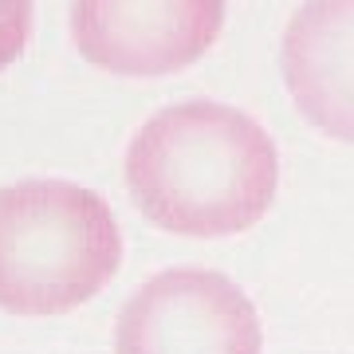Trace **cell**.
Here are the masks:
<instances>
[{"instance_id": "6da1fadb", "label": "cell", "mask_w": 354, "mask_h": 354, "mask_svg": "<svg viewBox=\"0 0 354 354\" xmlns=\"http://www.w3.org/2000/svg\"><path fill=\"white\" fill-rule=\"evenodd\" d=\"M122 181L153 228L221 241L268 216L279 189V150L241 106L185 99L162 106L134 130Z\"/></svg>"}, {"instance_id": "7a4b0ae2", "label": "cell", "mask_w": 354, "mask_h": 354, "mask_svg": "<svg viewBox=\"0 0 354 354\" xmlns=\"http://www.w3.org/2000/svg\"><path fill=\"white\" fill-rule=\"evenodd\" d=\"M122 264L106 197L64 177L0 185V311L51 319L91 304Z\"/></svg>"}, {"instance_id": "3957f363", "label": "cell", "mask_w": 354, "mask_h": 354, "mask_svg": "<svg viewBox=\"0 0 354 354\" xmlns=\"http://www.w3.org/2000/svg\"><path fill=\"white\" fill-rule=\"evenodd\" d=\"M114 354H264V323L236 279L165 268L122 304Z\"/></svg>"}, {"instance_id": "277c9868", "label": "cell", "mask_w": 354, "mask_h": 354, "mask_svg": "<svg viewBox=\"0 0 354 354\" xmlns=\"http://www.w3.org/2000/svg\"><path fill=\"white\" fill-rule=\"evenodd\" d=\"M225 8V0H71V44L111 75H177L216 44Z\"/></svg>"}, {"instance_id": "5b68a950", "label": "cell", "mask_w": 354, "mask_h": 354, "mask_svg": "<svg viewBox=\"0 0 354 354\" xmlns=\"http://www.w3.org/2000/svg\"><path fill=\"white\" fill-rule=\"evenodd\" d=\"M295 111L323 138L354 146V0H304L279 44Z\"/></svg>"}, {"instance_id": "8992f818", "label": "cell", "mask_w": 354, "mask_h": 354, "mask_svg": "<svg viewBox=\"0 0 354 354\" xmlns=\"http://www.w3.org/2000/svg\"><path fill=\"white\" fill-rule=\"evenodd\" d=\"M32 4L36 0H0V71L24 55L32 36Z\"/></svg>"}]
</instances>
